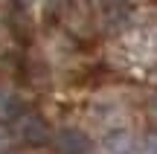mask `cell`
Listing matches in <instances>:
<instances>
[{"label":"cell","mask_w":157,"mask_h":154,"mask_svg":"<svg viewBox=\"0 0 157 154\" xmlns=\"http://www.w3.org/2000/svg\"><path fill=\"white\" fill-rule=\"evenodd\" d=\"M9 140H12V131L0 122V148H6V145H9Z\"/></svg>","instance_id":"cell-5"},{"label":"cell","mask_w":157,"mask_h":154,"mask_svg":"<svg viewBox=\"0 0 157 154\" xmlns=\"http://www.w3.org/2000/svg\"><path fill=\"white\" fill-rule=\"evenodd\" d=\"M50 140L58 154H90V148H93L90 137H84V131H78V128H61Z\"/></svg>","instance_id":"cell-2"},{"label":"cell","mask_w":157,"mask_h":154,"mask_svg":"<svg viewBox=\"0 0 157 154\" xmlns=\"http://www.w3.org/2000/svg\"><path fill=\"white\" fill-rule=\"evenodd\" d=\"M6 154H15V151H6Z\"/></svg>","instance_id":"cell-7"},{"label":"cell","mask_w":157,"mask_h":154,"mask_svg":"<svg viewBox=\"0 0 157 154\" xmlns=\"http://www.w3.org/2000/svg\"><path fill=\"white\" fill-rule=\"evenodd\" d=\"M15 134L23 140V143H29V145H44V143H50V137H52L50 125H47V122L41 119L38 114H32V111L17 116V122H15Z\"/></svg>","instance_id":"cell-1"},{"label":"cell","mask_w":157,"mask_h":154,"mask_svg":"<svg viewBox=\"0 0 157 154\" xmlns=\"http://www.w3.org/2000/svg\"><path fill=\"white\" fill-rule=\"evenodd\" d=\"M105 148L108 154H137V140L128 131H113L105 137Z\"/></svg>","instance_id":"cell-3"},{"label":"cell","mask_w":157,"mask_h":154,"mask_svg":"<svg viewBox=\"0 0 157 154\" xmlns=\"http://www.w3.org/2000/svg\"><path fill=\"white\" fill-rule=\"evenodd\" d=\"M154 114H157V102H154Z\"/></svg>","instance_id":"cell-6"},{"label":"cell","mask_w":157,"mask_h":154,"mask_svg":"<svg viewBox=\"0 0 157 154\" xmlns=\"http://www.w3.org/2000/svg\"><path fill=\"white\" fill-rule=\"evenodd\" d=\"M143 154H157V134H148L143 140Z\"/></svg>","instance_id":"cell-4"}]
</instances>
